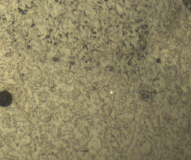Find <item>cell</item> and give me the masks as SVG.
<instances>
[{
	"label": "cell",
	"instance_id": "6da1fadb",
	"mask_svg": "<svg viewBox=\"0 0 191 160\" xmlns=\"http://www.w3.org/2000/svg\"><path fill=\"white\" fill-rule=\"evenodd\" d=\"M12 96L7 91L0 92V106L2 107H8L12 104Z\"/></svg>",
	"mask_w": 191,
	"mask_h": 160
},
{
	"label": "cell",
	"instance_id": "7a4b0ae2",
	"mask_svg": "<svg viewBox=\"0 0 191 160\" xmlns=\"http://www.w3.org/2000/svg\"><path fill=\"white\" fill-rule=\"evenodd\" d=\"M185 6L189 10L191 9V0H182Z\"/></svg>",
	"mask_w": 191,
	"mask_h": 160
}]
</instances>
